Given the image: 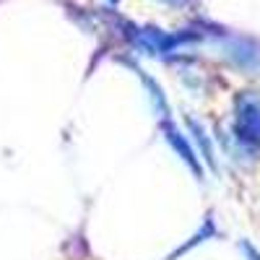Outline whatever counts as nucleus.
Masks as SVG:
<instances>
[{
	"label": "nucleus",
	"mask_w": 260,
	"mask_h": 260,
	"mask_svg": "<svg viewBox=\"0 0 260 260\" xmlns=\"http://www.w3.org/2000/svg\"><path fill=\"white\" fill-rule=\"evenodd\" d=\"M234 136L240 143L260 148V96L240 94L234 102Z\"/></svg>",
	"instance_id": "obj_1"
},
{
	"label": "nucleus",
	"mask_w": 260,
	"mask_h": 260,
	"mask_svg": "<svg viewBox=\"0 0 260 260\" xmlns=\"http://www.w3.org/2000/svg\"><path fill=\"white\" fill-rule=\"evenodd\" d=\"M161 130H164V138H167V143L175 148V154L182 159V164L185 167H190L192 169V175L198 177V180H203V167H201V159H198V151H195V146L190 143V138L182 133V130L172 122V117H167V120H161Z\"/></svg>",
	"instance_id": "obj_2"
},
{
	"label": "nucleus",
	"mask_w": 260,
	"mask_h": 260,
	"mask_svg": "<svg viewBox=\"0 0 260 260\" xmlns=\"http://www.w3.org/2000/svg\"><path fill=\"white\" fill-rule=\"evenodd\" d=\"M229 57L242 68H257L260 65V50L247 39H234L229 45Z\"/></svg>",
	"instance_id": "obj_3"
},
{
	"label": "nucleus",
	"mask_w": 260,
	"mask_h": 260,
	"mask_svg": "<svg viewBox=\"0 0 260 260\" xmlns=\"http://www.w3.org/2000/svg\"><path fill=\"white\" fill-rule=\"evenodd\" d=\"M185 122H187V130H190V136H192V141H195V146L201 148V156H203V161L211 167V169H216V154H213V143H211V138H208V133H206V127L195 120V117H185Z\"/></svg>",
	"instance_id": "obj_4"
},
{
	"label": "nucleus",
	"mask_w": 260,
	"mask_h": 260,
	"mask_svg": "<svg viewBox=\"0 0 260 260\" xmlns=\"http://www.w3.org/2000/svg\"><path fill=\"white\" fill-rule=\"evenodd\" d=\"M141 73V78H143V83H146V89H148V94H151V102H154V107H156V112L161 115V120H167L172 112H169V104H167V99H164V91H161V86L154 81V78H148L143 71H138Z\"/></svg>",
	"instance_id": "obj_5"
},
{
	"label": "nucleus",
	"mask_w": 260,
	"mask_h": 260,
	"mask_svg": "<svg viewBox=\"0 0 260 260\" xmlns=\"http://www.w3.org/2000/svg\"><path fill=\"white\" fill-rule=\"evenodd\" d=\"M240 250L247 255V260H260V252H257V250H255L247 240H242V242H240Z\"/></svg>",
	"instance_id": "obj_6"
},
{
	"label": "nucleus",
	"mask_w": 260,
	"mask_h": 260,
	"mask_svg": "<svg viewBox=\"0 0 260 260\" xmlns=\"http://www.w3.org/2000/svg\"><path fill=\"white\" fill-rule=\"evenodd\" d=\"M161 3H169V6H185L187 0H161Z\"/></svg>",
	"instance_id": "obj_7"
},
{
	"label": "nucleus",
	"mask_w": 260,
	"mask_h": 260,
	"mask_svg": "<svg viewBox=\"0 0 260 260\" xmlns=\"http://www.w3.org/2000/svg\"><path fill=\"white\" fill-rule=\"evenodd\" d=\"M107 3H117V0H107Z\"/></svg>",
	"instance_id": "obj_8"
}]
</instances>
